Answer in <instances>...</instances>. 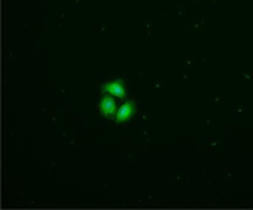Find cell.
Returning a JSON list of instances; mask_svg holds the SVG:
<instances>
[{
  "label": "cell",
  "mask_w": 253,
  "mask_h": 210,
  "mask_svg": "<svg viewBox=\"0 0 253 210\" xmlns=\"http://www.w3.org/2000/svg\"><path fill=\"white\" fill-rule=\"evenodd\" d=\"M101 90L104 92V93H107V95L110 96H115V97H119V99H123L125 96L127 95L126 92V84H125V81L122 80V78H119L116 81H112V83H107V84H104L103 87H101Z\"/></svg>",
  "instance_id": "cell-1"
},
{
  "label": "cell",
  "mask_w": 253,
  "mask_h": 210,
  "mask_svg": "<svg viewBox=\"0 0 253 210\" xmlns=\"http://www.w3.org/2000/svg\"><path fill=\"white\" fill-rule=\"evenodd\" d=\"M98 109H100V113L107 117V119H113L116 117L117 107L116 103H115V99L112 96H104L98 105Z\"/></svg>",
  "instance_id": "cell-2"
},
{
  "label": "cell",
  "mask_w": 253,
  "mask_h": 210,
  "mask_svg": "<svg viewBox=\"0 0 253 210\" xmlns=\"http://www.w3.org/2000/svg\"><path fill=\"white\" fill-rule=\"evenodd\" d=\"M135 112H136L135 103H133V102H126V103H123V105L117 109V113L115 119H116L117 123H123V122L129 120L132 116L135 115Z\"/></svg>",
  "instance_id": "cell-3"
}]
</instances>
